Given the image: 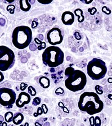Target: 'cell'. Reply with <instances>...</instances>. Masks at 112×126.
I'll list each match as a JSON object with an SVG mask.
<instances>
[{
	"label": "cell",
	"mask_w": 112,
	"mask_h": 126,
	"mask_svg": "<svg viewBox=\"0 0 112 126\" xmlns=\"http://www.w3.org/2000/svg\"><path fill=\"white\" fill-rule=\"evenodd\" d=\"M78 107L81 111L93 115L103 110L104 103L95 92H84L80 96Z\"/></svg>",
	"instance_id": "6da1fadb"
},
{
	"label": "cell",
	"mask_w": 112,
	"mask_h": 126,
	"mask_svg": "<svg viewBox=\"0 0 112 126\" xmlns=\"http://www.w3.org/2000/svg\"><path fill=\"white\" fill-rule=\"evenodd\" d=\"M64 75L66 77L64 81L65 86L70 91L76 92L81 91L87 84V77L81 70L69 66L65 70Z\"/></svg>",
	"instance_id": "7a4b0ae2"
},
{
	"label": "cell",
	"mask_w": 112,
	"mask_h": 126,
	"mask_svg": "<svg viewBox=\"0 0 112 126\" xmlns=\"http://www.w3.org/2000/svg\"><path fill=\"white\" fill-rule=\"evenodd\" d=\"M11 38L14 47L23 50L28 47L32 42V31L28 26H18L14 29Z\"/></svg>",
	"instance_id": "3957f363"
},
{
	"label": "cell",
	"mask_w": 112,
	"mask_h": 126,
	"mask_svg": "<svg viewBox=\"0 0 112 126\" xmlns=\"http://www.w3.org/2000/svg\"><path fill=\"white\" fill-rule=\"evenodd\" d=\"M44 64L50 68H56L64 62V54L60 47L51 46L45 49L42 55Z\"/></svg>",
	"instance_id": "277c9868"
},
{
	"label": "cell",
	"mask_w": 112,
	"mask_h": 126,
	"mask_svg": "<svg viewBox=\"0 0 112 126\" xmlns=\"http://www.w3.org/2000/svg\"><path fill=\"white\" fill-rule=\"evenodd\" d=\"M87 73L92 80L102 79L105 77L107 73L105 62L99 58L92 59L87 64Z\"/></svg>",
	"instance_id": "5b68a950"
},
{
	"label": "cell",
	"mask_w": 112,
	"mask_h": 126,
	"mask_svg": "<svg viewBox=\"0 0 112 126\" xmlns=\"http://www.w3.org/2000/svg\"><path fill=\"white\" fill-rule=\"evenodd\" d=\"M15 56L14 51L5 46H0V71L5 72L14 65Z\"/></svg>",
	"instance_id": "8992f818"
},
{
	"label": "cell",
	"mask_w": 112,
	"mask_h": 126,
	"mask_svg": "<svg viewBox=\"0 0 112 126\" xmlns=\"http://www.w3.org/2000/svg\"><path fill=\"white\" fill-rule=\"evenodd\" d=\"M16 100V94L11 88L8 87L0 88V105L6 109L13 107Z\"/></svg>",
	"instance_id": "52a82bcc"
},
{
	"label": "cell",
	"mask_w": 112,
	"mask_h": 126,
	"mask_svg": "<svg viewBox=\"0 0 112 126\" xmlns=\"http://www.w3.org/2000/svg\"><path fill=\"white\" fill-rule=\"evenodd\" d=\"M46 38L48 43L53 46L62 43L64 35L62 31L58 27H54L50 29L46 34Z\"/></svg>",
	"instance_id": "ba28073f"
},
{
	"label": "cell",
	"mask_w": 112,
	"mask_h": 126,
	"mask_svg": "<svg viewBox=\"0 0 112 126\" xmlns=\"http://www.w3.org/2000/svg\"><path fill=\"white\" fill-rule=\"evenodd\" d=\"M31 96L28 93L23 91L19 94L18 97L15 101V104L17 108H22L25 105L28 104L31 102Z\"/></svg>",
	"instance_id": "9c48e42d"
},
{
	"label": "cell",
	"mask_w": 112,
	"mask_h": 126,
	"mask_svg": "<svg viewBox=\"0 0 112 126\" xmlns=\"http://www.w3.org/2000/svg\"><path fill=\"white\" fill-rule=\"evenodd\" d=\"M61 19L63 24L65 25H72L75 20L74 14L69 11H65L62 14Z\"/></svg>",
	"instance_id": "30bf717a"
},
{
	"label": "cell",
	"mask_w": 112,
	"mask_h": 126,
	"mask_svg": "<svg viewBox=\"0 0 112 126\" xmlns=\"http://www.w3.org/2000/svg\"><path fill=\"white\" fill-rule=\"evenodd\" d=\"M24 119V117L23 114L19 112H17L14 114L13 118V122L15 125H19L22 123Z\"/></svg>",
	"instance_id": "8fae6325"
},
{
	"label": "cell",
	"mask_w": 112,
	"mask_h": 126,
	"mask_svg": "<svg viewBox=\"0 0 112 126\" xmlns=\"http://www.w3.org/2000/svg\"><path fill=\"white\" fill-rule=\"evenodd\" d=\"M19 7L21 10L24 12H28L31 9V4L29 2L28 0H20Z\"/></svg>",
	"instance_id": "7c38bea8"
},
{
	"label": "cell",
	"mask_w": 112,
	"mask_h": 126,
	"mask_svg": "<svg viewBox=\"0 0 112 126\" xmlns=\"http://www.w3.org/2000/svg\"><path fill=\"white\" fill-rule=\"evenodd\" d=\"M39 83H40V86L42 87L43 88L46 89L48 88L50 86V80L49 79V78L46 77L45 76L41 77L38 80Z\"/></svg>",
	"instance_id": "4fadbf2b"
},
{
	"label": "cell",
	"mask_w": 112,
	"mask_h": 126,
	"mask_svg": "<svg viewBox=\"0 0 112 126\" xmlns=\"http://www.w3.org/2000/svg\"><path fill=\"white\" fill-rule=\"evenodd\" d=\"M74 15L78 17L77 20L78 23H83L84 21V16L83 15V11L80 9H77L74 10Z\"/></svg>",
	"instance_id": "5bb4252c"
},
{
	"label": "cell",
	"mask_w": 112,
	"mask_h": 126,
	"mask_svg": "<svg viewBox=\"0 0 112 126\" xmlns=\"http://www.w3.org/2000/svg\"><path fill=\"white\" fill-rule=\"evenodd\" d=\"M14 117V114L11 111H7L5 114L4 118L5 122L7 123H10L13 121V118Z\"/></svg>",
	"instance_id": "9a60e30c"
},
{
	"label": "cell",
	"mask_w": 112,
	"mask_h": 126,
	"mask_svg": "<svg viewBox=\"0 0 112 126\" xmlns=\"http://www.w3.org/2000/svg\"><path fill=\"white\" fill-rule=\"evenodd\" d=\"M28 94L31 96H34L36 95L37 92L35 88L32 86H29L28 87Z\"/></svg>",
	"instance_id": "2e32d148"
},
{
	"label": "cell",
	"mask_w": 112,
	"mask_h": 126,
	"mask_svg": "<svg viewBox=\"0 0 112 126\" xmlns=\"http://www.w3.org/2000/svg\"><path fill=\"white\" fill-rule=\"evenodd\" d=\"M41 99L40 97H36L35 98H34V99L33 100V102H32V105L33 106H37L38 105H40L41 104Z\"/></svg>",
	"instance_id": "e0dca14e"
},
{
	"label": "cell",
	"mask_w": 112,
	"mask_h": 126,
	"mask_svg": "<svg viewBox=\"0 0 112 126\" xmlns=\"http://www.w3.org/2000/svg\"><path fill=\"white\" fill-rule=\"evenodd\" d=\"M94 125L95 126H101V121L99 117H95L94 119Z\"/></svg>",
	"instance_id": "ac0fdd59"
},
{
	"label": "cell",
	"mask_w": 112,
	"mask_h": 126,
	"mask_svg": "<svg viewBox=\"0 0 112 126\" xmlns=\"http://www.w3.org/2000/svg\"><path fill=\"white\" fill-rule=\"evenodd\" d=\"M95 91L96 92V94H103V87L99 85H96L95 87Z\"/></svg>",
	"instance_id": "d6986e66"
},
{
	"label": "cell",
	"mask_w": 112,
	"mask_h": 126,
	"mask_svg": "<svg viewBox=\"0 0 112 126\" xmlns=\"http://www.w3.org/2000/svg\"><path fill=\"white\" fill-rule=\"evenodd\" d=\"M102 11H103V13H105L107 15H110L112 13L111 10L107 6H103L102 7Z\"/></svg>",
	"instance_id": "ffe728a7"
},
{
	"label": "cell",
	"mask_w": 112,
	"mask_h": 126,
	"mask_svg": "<svg viewBox=\"0 0 112 126\" xmlns=\"http://www.w3.org/2000/svg\"><path fill=\"white\" fill-rule=\"evenodd\" d=\"M46 48V44L45 42H42V43H41L40 45H38V46H37V49L40 51L42 50H44V49L45 50Z\"/></svg>",
	"instance_id": "44dd1931"
},
{
	"label": "cell",
	"mask_w": 112,
	"mask_h": 126,
	"mask_svg": "<svg viewBox=\"0 0 112 126\" xmlns=\"http://www.w3.org/2000/svg\"><path fill=\"white\" fill-rule=\"evenodd\" d=\"M42 114H43V111H42V108H41V107H39L38 109H37V111L36 113H34L33 114V115H34L35 117H37L39 115H42Z\"/></svg>",
	"instance_id": "7402d4cb"
},
{
	"label": "cell",
	"mask_w": 112,
	"mask_h": 126,
	"mask_svg": "<svg viewBox=\"0 0 112 126\" xmlns=\"http://www.w3.org/2000/svg\"><path fill=\"white\" fill-rule=\"evenodd\" d=\"M64 90L63 88L59 87L57 88L55 91V94L58 95H59V94H64Z\"/></svg>",
	"instance_id": "603a6c76"
},
{
	"label": "cell",
	"mask_w": 112,
	"mask_h": 126,
	"mask_svg": "<svg viewBox=\"0 0 112 126\" xmlns=\"http://www.w3.org/2000/svg\"><path fill=\"white\" fill-rule=\"evenodd\" d=\"M41 108H42V111H43V113L46 114L48 113V106L46 105L45 104H43L42 106H41Z\"/></svg>",
	"instance_id": "cb8c5ba5"
},
{
	"label": "cell",
	"mask_w": 112,
	"mask_h": 126,
	"mask_svg": "<svg viewBox=\"0 0 112 126\" xmlns=\"http://www.w3.org/2000/svg\"><path fill=\"white\" fill-rule=\"evenodd\" d=\"M37 48V46L36 43H33L32 44H31L29 45V49H30L31 51H34L36 50Z\"/></svg>",
	"instance_id": "d4e9b609"
},
{
	"label": "cell",
	"mask_w": 112,
	"mask_h": 126,
	"mask_svg": "<svg viewBox=\"0 0 112 126\" xmlns=\"http://www.w3.org/2000/svg\"><path fill=\"white\" fill-rule=\"evenodd\" d=\"M38 2L39 3L43 4V5H48V4L51 3L52 1V0H51V1H48V0H44V1H38Z\"/></svg>",
	"instance_id": "484cf974"
},
{
	"label": "cell",
	"mask_w": 112,
	"mask_h": 126,
	"mask_svg": "<svg viewBox=\"0 0 112 126\" xmlns=\"http://www.w3.org/2000/svg\"><path fill=\"white\" fill-rule=\"evenodd\" d=\"M27 86H28L27 84L24 83H21V84H20V90H22V91L25 90V89H26V88L27 87Z\"/></svg>",
	"instance_id": "4316f807"
},
{
	"label": "cell",
	"mask_w": 112,
	"mask_h": 126,
	"mask_svg": "<svg viewBox=\"0 0 112 126\" xmlns=\"http://www.w3.org/2000/svg\"><path fill=\"white\" fill-rule=\"evenodd\" d=\"M94 119H95V117H94L93 116H92L89 118V121L91 126H95V125H94Z\"/></svg>",
	"instance_id": "83f0119b"
},
{
	"label": "cell",
	"mask_w": 112,
	"mask_h": 126,
	"mask_svg": "<svg viewBox=\"0 0 112 126\" xmlns=\"http://www.w3.org/2000/svg\"><path fill=\"white\" fill-rule=\"evenodd\" d=\"M41 121V120H39V121H37L36 122H35L34 125L35 126H42L43 123H44V122H41L40 123V122Z\"/></svg>",
	"instance_id": "f1b7e54d"
},
{
	"label": "cell",
	"mask_w": 112,
	"mask_h": 126,
	"mask_svg": "<svg viewBox=\"0 0 112 126\" xmlns=\"http://www.w3.org/2000/svg\"><path fill=\"white\" fill-rule=\"evenodd\" d=\"M34 41L35 43H36L37 45H38H38H40L41 43H42V41H41L40 39H39L38 38H37V37H36V38H34Z\"/></svg>",
	"instance_id": "f546056e"
},
{
	"label": "cell",
	"mask_w": 112,
	"mask_h": 126,
	"mask_svg": "<svg viewBox=\"0 0 112 126\" xmlns=\"http://www.w3.org/2000/svg\"><path fill=\"white\" fill-rule=\"evenodd\" d=\"M38 25V22H37V21H33L32 23V28H36Z\"/></svg>",
	"instance_id": "4dcf8cb0"
},
{
	"label": "cell",
	"mask_w": 112,
	"mask_h": 126,
	"mask_svg": "<svg viewBox=\"0 0 112 126\" xmlns=\"http://www.w3.org/2000/svg\"><path fill=\"white\" fill-rule=\"evenodd\" d=\"M4 78H5L4 75H3V74L2 73V72L1 71H0V83L2 82L3 80H4Z\"/></svg>",
	"instance_id": "1f68e13d"
},
{
	"label": "cell",
	"mask_w": 112,
	"mask_h": 126,
	"mask_svg": "<svg viewBox=\"0 0 112 126\" xmlns=\"http://www.w3.org/2000/svg\"><path fill=\"white\" fill-rule=\"evenodd\" d=\"M80 1L82 2H83V3L86 4V5H88V4L91 3V2H92V1H87V0H80Z\"/></svg>",
	"instance_id": "d6a6232c"
},
{
	"label": "cell",
	"mask_w": 112,
	"mask_h": 126,
	"mask_svg": "<svg viewBox=\"0 0 112 126\" xmlns=\"http://www.w3.org/2000/svg\"><path fill=\"white\" fill-rule=\"evenodd\" d=\"M4 121H5V118H4V117H3L2 115H0V125L3 122H4Z\"/></svg>",
	"instance_id": "836d02e7"
},
{
	"label": "cell",
	"mask_w": 112,
	"mask_h": 126,
	"mask_svg": "<svg viewBox=\"0 0 112 126\" xmlns=\"http://www.w3.org/2000/svg\"><path fill=\"white\" fill-rule=\"evenodd\" d=\"M39 39H40L41 41H42L44 39V35L41 34H40L38 35V37H37Z\"/></svg>",
	"instance_id": "e575fe53"
},
{
	"label": "cell",
	"mask_w": 112,
	"mask_h": 126,
	"mask_svg": "<svg viewBox=\"0 0 112 126\" xmlns=\"http://www.w3.org/2000/svg\"><path fill=\"white\" fill-rule=\"evenodd\" d=\"M0 126H7V123L6 122H3L0 125Z\"/></svg>",
	"instance_id": "d590c367"
},
{
	"label": "cell",
	"mask_w": 112,
	"mask_h": 126,
	"mask_svg": "<svg viewBox=\"0 0 112 126\" xmlns=\"http://www.w3.org/2000/svg\"><path fill=\"white\" fill-rule=\"evenodd\" d=\"M108 98H109V99H111L112 100V94H108Z\"/></svg>",
	"instance_id": "8d00e7d4"
},
{
	"label": "cell",
	"mask_w": 112,
	"mask_h": 126,
	"mask_svg": "<svg viewBox=\"0 0 112 126\" xmlns=\"http://www.w3.org/2000/svg\"><path fill=\"white\" fill-rule=\"evenodd\" d=\"M29 1V2L31 4H32V3H34V2H35V1L34 0V1H31V0H29V1Z\"/></svg>",
	"instance_id": "74e56055"
},
{
	"label": "cell",
	"mask_w": 112,
	"mask_h": 126,
	"mask_svg": "<svg viewBox=\"0 0 112 126\" xmlns=\"http://www.w3.org/2000/svg\"><path fill=\"white\" fill-rule=\"evenodd\" d=\"M20 126H29L28 123H25L24 125H21Z\"/></svg>",
	"instance_id": "f35d334b"
}]
</instances>
